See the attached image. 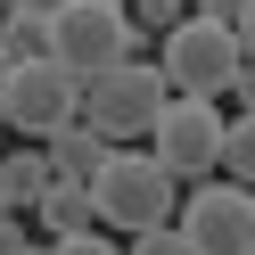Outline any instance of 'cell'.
Masks as SVG:
<instances>
[{
  "label": "cell",
  "mask_w": 255,
  "mask_h": 255,
  "mask_svg": "<svg viewBox=\"0 0 255 255\" xmlns=\"http://www.w3.org/2000/svg\"><path fill=\"white\" fill-rule=\"evenodd\" d=\"M165 107H173V83H165V66H148V58H124V66H107V74L83 83V124L107 140V148L148 140Z\"/></svg>",
  "instance_id": "6da1fadb"
},
{
  "label": "cell",
  "mask_w": 255,
  "mask_h": 255,
  "mask_svg": "<svg viewBox=\"0 0 255 255\" xmlns=\"http://www.w3.org/2000/svg\"><path fill=\"white\" fill-rule=\"evenodd\" d=\"M50 58L74 74V83L124 66V58H140L132 8H124V0H66V8H50Z\"/></svg>",
  "instance_id": "7a4b0ae2"
},
{
  "label": "cell",
  "mask_w": 255,
  "mask_h": 255,
  "mask_svg": "<svg viewBox=\"0 0 255 255\" xmlns=\"http://www.w3.org/2000/svg\"><path fill=\"white\" fill-rule=\"evenodd\" d=\"M156 66H165L173 99H222V91L239 83V66H247V58H239V25L189 8V17L156 41Z\"/></svg>",
  "instance_id": "3957f363"
},
{
  "label": "cell",
  "mask_w": 255,
  "mask_h": 255,
  "mask_svg": "<svg viewBox=\"0 0 255 255\" xmlns=\"http://www.w3.org/2000/svg\"><path fill=\"white\" fill-rule=\"evenodd\" d=\"M91 206H99V231H156V222H173L181 214V181H173L156 156H132V148H116L99 165V181H91Z\"/></svg>",
  "instance_id": "277c9868"
},
{
  "label": "cell",
  "mask_w": 255,
  "mask_h": 255,
  "mask_svg": "<svg viewBox=\"0 0 255 255\" xmlns=\"http://www.w3.org/2000/svg\"><path fill=\"white\" fill-rule=\"evenodd\" d=\"M173 231L189 239V255H255V189L214 173V181H189L181 189V214Z\"/></svg>",
  "instance_id": "5b68a950"
},
{
  "label": "cell",
  "mask_w": 255,
  "mask_h": 255,
  "mask_svg": "<svg viewBox=\"0 0 255 255\" xmlns=\"http://www.w3.org/2000/svg\"><path fill=\"white\" fill-rule=\"evenodd\" d=\"M0 116H8V132L50 140V132H66V124L83 116V83H74L58 58H25V66L0 83Z\"/></svg>",
  "instance_id": "8992f818"
},
{
  "label": "cell",
  "mask_w": 255,
  "mask_h": 255,
  "mask_svg": "<svg viewBox=\"0 0 255 255\" xmlns=\"http://www.w3.org/2000/svg\"><path fill=\"white\" fill-rule=\"evenodd\" d=\"M148 156L173 173V181H214L222 173V116H214V99H173L165 116H156V132H148Z\"/></svg>",
  "instance_id": "52a82bcc"
},
{
  "label": "cell",
  "mask_w": 255,
  "mask_h": 255,
  "mask_svg": "<svg viewBox=\"0 0 255 255\" xmlns=\"http://www.w3.org/2000/svg\"><path fill=\"white\" fill-rule=\"evenodd\" d=\"M50 148H8L0 156V206H8V214H33L41 198H50Z\"/></svg>",
  "instance_id": "ba28073f"
},
{
  "label": "cell",
  "mask_w": 255,
  "mask_h": 255,
  "mask_svg": "<svg viewBox=\"0 0 255 255\" xmlns=\"http://www.w3.org/2000/svg\"><path fill=\"white\" fill-rule=\"evenodd\" d=\"M41 148H50V173H58V181H99V165L116 156V148H107V140H99V132L83 124V116H74L66 132H50Z\"/></svg>",
  "instance_id": "9c48e42d"
},
{
  "label": "cell",
  "mask_w": 255,
  "mask_h": 255,
  "mask_svg": "<svg viewBox=\"0 0 255 255\" xmlns=\"http://www.w3.org/2000/svg\"><path fill=\"white\" fill-rule=\"evenodd\" d=\"M41 239H74V231H99V206H91V181H50V198L33 206Z\"/></svg>",
  "instance_id": "30bf717a"
},
{
  "label": "cell",
  "mask_w": 255,
  "mask_h": 255,
  "mask_svg": "<svg viewBox=\"0 0 255 255\" xmlns=\"http://www.w3.org/2000/svg\"><path fill=\"white\" fill-rule=\"evenodd\" d=\"M0 50L17 58H50V17H25V8H0Z\"/></svg>",
  "instance_id": "8fae6325"
},
{
  "label": "cell",
  "mask_w": 255,
  "mask_h": 255,
  "mask_svg": "<svg viewBox=\"0 0 255 255\" xmlns=\"http://www.w3.org/2000/svg\"><path fill=\"white\" fill-rule=\"evenodd\" d=\"M222 173L255 189V116H239V124H222Z\"/></svg>",
  "instance_id": "7c38bea8"
},
{
  "label": "cell",
  "mask_w": 255,
  "mask_h": 255,
  "mask_svg": "<svg viewBox=\"0 0 255 255\" xmlns=\"http://www.w3.org/2000/svg\"><path fill=\"white\" fill-rule=\"evenodd\" d=\"M181 17H189V0H132V33H140V41H148V33L165 41Z\"/></svg>",
  "instance_id": "4fadbf2b"
},
{
  "label": "cell",
  "mask_w": 255,
  "mask_h": 255,
  "mask_svg": "<svg viewBox=\"0 0 255 255\" xmlns=\"http://www.w3.org/2000/svg\"><path fill=\"white\" fill-rule=\"evenodd\" d=\"M124 255H189V239L173 231V222H156V231H132V239H124Z\"/></svg>",
  "instance_id": "5bb4252c"
},
{
  "label": "cell",
  "mask_w": 255,
  "mask_h": 255,
  "mask_svg": "<svg viewBox=\"0 0 255 255\" xmlns=\"http://www.w3.org/2000/svg\"><path fill=\"white\" fill-rule=\"evenodd\" d=\"M50 255H124V239H107V231H74V239H50Z\"/></svg>",
  "instance_id": "9a60e30c"
},
{
  "label": "cell",
  "mask_w": 255,
  "mask_h": 255,
  "mask_svg": "<svg viewBox=\"0 0 255 255\" xmlns=\"http://www.w3.org/2000/svg\"><path fill=\"white\" fill-rule=\"evenodd\" d=\"M25 247H33V239H25V214L0 206V255H25Z\"/></svg>",
  "instance_id": "2e32d148"
},
{
  "label": "cell",
  "mask_w": 255,
  "mask_h": 255,
  "mask_svg": "<svg viewBox=\"0 0 255 255\" xmlns=\"http://www.w3.org/2000/svg\"><path fill=\"white\" fill-rule=\"evenodd\" d=\"M189 8H198V17H222V25H239V8H247V0H189Z\"/></svg>",
  "instance_id": "e0dca14e"
},
{
  "label": "cell",
  "mask_w": 255,
  "mask_h": 255,
  "mask_svg": "<svg viewBox=\"0 0 255 255\" xmlns=\"http://www.w3.org/2000/svg\"><path fill=\"white\" fill-rule=\"evenodd\" d=\"M239 58H247V66H255V0H247V8H239Z\"/></svg>",
  "instance_id": "ac0fdd59"
},
{
  "label": "cell",
  "mask_w": 255,
  "mask_h": 255,
  "mask_svg": "<svg viewBox=\"0 0 255 255\" xmlns=\"http://www.w3.org/2000/svg\"><path fill=\"white\" fill-rule=\"evenodd\" d=\"M231 91H239V107L255 116V66H239V83H231Z\"/></svg>",
  "instance_id": "d6986e66"
},
{
  "label": "cell",
  "mask_w": 255,
  "mask_h": 255,
  "mask_svg": "<svg viewBox=\"0 0 255 255\" xmlns=\"http://www.w3.org/2000/svg\"><path fill=\"white\" fill-rule=\"evenodd\" d=\"M0 8H25V17H50V8H66V0H0Z\"/></svg>",
  "instance_id": "ffe728a7"
},
{
  "label": "cell",
  "mask_w": 255,
  "mask_h": 255,
  "mask_svg": "<svg viewBox=\"0 0 255 255\" xmlns=\"http://www.w3.org/2000/svg\"><path fill=\"white\" fill-rule=\"evenodd\" d=\"M8 74H17V58H8V50H0V83H8Z\"/></svg>",
  "instance_id": "44dd1931"
},
{
  "label": "cell",
  "mask_w": 255,
  "mask_h": 255,
  "mask_svg": "<svg viewBox=\"0 0 255 255\" xmlns=\"http://www.w3.org/2000/svg\"><path fill=\"white\" fill-rule=\"evenodd\" d=\"M25 255H50V239H41V247H25Z\"/></svg>",
  "instance_id": "7402d4cb"
},
{
  "label": "cell",
  "mask_w": 255,
  "mask_h": 255,
  "mask_svg": "<svg viewBox=\"0 0 255 255\" xmlns=\"http://www.w3.org/2000/svg\"><path fill=\"white\" fill-rule=\"evenodd\" d=\"M0 132H8V116H0Z\"/></svg>",
  "instance_id": "603a6c76"
}]
</instances>
